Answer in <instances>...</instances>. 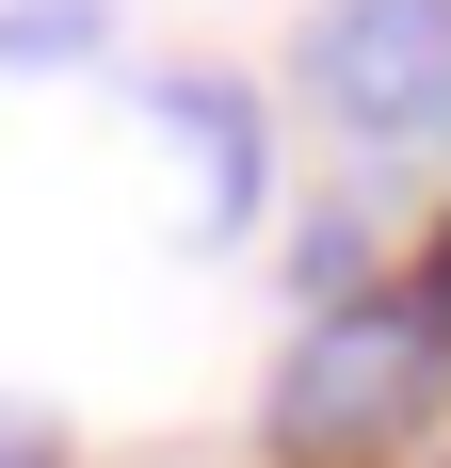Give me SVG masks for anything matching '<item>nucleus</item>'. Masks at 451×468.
<instances>
[{
    "mask_svg": "<svg viewBox=\"0 0 451 468\" xmlns=\"http://www.w3.org/2000/svg\"><path fill=\"white\" fill-rule=\"evenodd\" d=\"M290 97L355 162H419L451 145V0H322L290 48Z\"/></svg>",
    "mask_w": 451,
    "mask_h": 468,
    "instance_id": "nucleus-2",
    "label": "nucleus"
},
{
    "mask_svg": "<svg viewBox=\"0 0 451 468\" xmlns=\"http://www.w3.org/2000/svg\"><path fill=\"white\" fill-rule=\"evenodd\" d=\"M145 130H178L194 145V227H258V178H274V130H258V97L210 81V65H178V81H145Z\"/></svg>",
    "mask_w": 451,
    "mask_h": 468,
    "instance_id": "nucleus-3",
    "label": "nucleus"
},
{
    "mask_svg": "<svg viewBox=\"0 0 451 468\" xmlns=\"http://www.w3.org/2000/svg\"><path fill=\"white\" fill-rule=\"evenodd\" d=\"M97 16L113 0H0V48L16 65H65V48H97Z\"/></svg>",
    "mask_w": 451,
    "mask_h": 468,
    "instance_id": "nucleus-4",
    "label": "nucleus"
},
{
    "mask_svg": "<svg viewBox=\"0 0 451 468\" xmlns=\"http://www.w3.org/2000/svg\"><path fill=\"white\" fill-rule=\"evenodd\" d=\"M419 307H435V324H451V227H435V275H419Z\"/></svg>",
    "mask_w": 451,
    "mask_h": 468,
    "instance_id": "nucleus-6",
    "label": "nucleus"
},
{
    "mask_svg": "<svg viewBox=\"0 0 451 468\" xmlns=\"http://www.w3.org/2000/svg\"><path fill=\"white\" fill-rule=\"evenodd\" d=\"M0 468H65V436H48L33 404H0Z\"/></svg>",
    "mask_w": 451,
    "mask_h": 468,
    "instance_id": "nucleus-5",
    "label": "nucleus"
},
{
    "mask_svg": "<svg viewBox=\"0 0 451 468\" xmlns=\"http://www.w3.org/2000/svg\"><path fill=\"white\" fill-rule=\"evenodd\" d=\"M435 356H451V324L419 307V291L307 307V339H290V356H274V388H258V436H274L290 468H355V452H387V436L419 420Z\"/></svg>",
    "mask_w": 451,
    "mask_h": 468,
    "instance_id": "nucleus-1",
    "label": "nucleus"
}]
</instances>
